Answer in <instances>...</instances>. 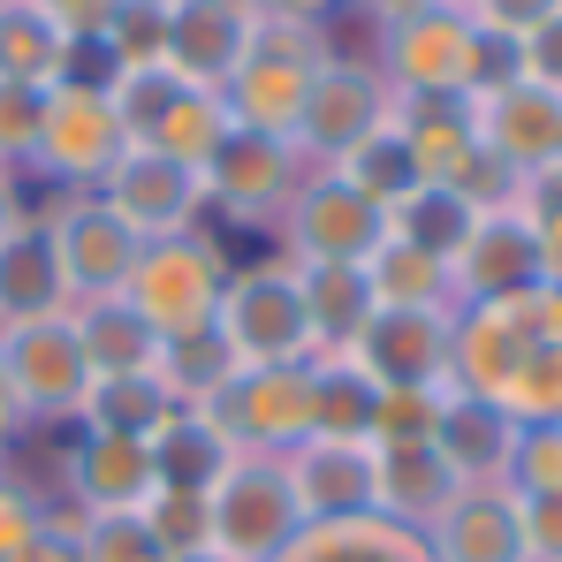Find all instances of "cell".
I'll return each mask as SVG.
<instances>
[{
	"label": "cell",
	"mask_w": 562,
	"mask_h": 562,
	"mask_svg": "<svg viewBox=\"0 0 562 562\" xmlns=\"http://www.w3.org/2000/svg\"><path fill=\"white\" fill-rule=\"evenodd\" d=\"M335 176L358 190V198H373V205H395V198H411V190H418V168H411V145H403L395 114L380 122L373 137H358V145L335 160Z\"/></svg>",
	"instance_id": "cell-35"
},
{
	"label": "cell",
	"mask_w": 562,
	"mask_h": 562,
	"mask_svg": "<svg viewBox=\"0 0 562 562\" xmlns=\"http://www.w3.org/2000/svg\"><path fill=\"white\" fill-rule=\"evenodd\" d=\"M509 441H517V418H509L494 395H464V387H449V395H441L434 457L457 471L464 486H486V479H502V464H509Z\"/></svg>",
	"instance_id": "cell-22"
},
{
	"label": "cell",
	"mask_w": 562,
	"mask_h": 562,
	"mask_svg": "<svg viewBox=\"0 0 562 562\" xmlns=\"http://www.w3.org/2000/svg\"><path fill=\"white\" fill-rule=\"evenodd\" d=\"M464 494V479L441 464L434 449H380V502L373 517L403 525V532H434V517Z\"/></svg>",
	"instance_id": "cell-25"
},
{
	"label": "cell",
	"mask_w": 562,
	"mask_h": 562,
	"mask_svg": "<svg viewBox=\"0 0 562 562\" xmlns=\"http://www.w3.org/2000/svg\"><path fill=\"white\" fill-rule=\"evenodd\" d=\"M130 153L122 137V114L106 92H77V85H54L46 114H38V145H31V168L23 176H46L54 190H99L106 168Z\"/></svg>",
	"instance_id": "cell-11"
},
{
	"label": "cell",
	"mask_w": 562,
	"mask_h": 562,
	"mask_svg": "<svg viewBox=\"0 0 562 562\" xmlns=\"http://www.w3.org/2000/svg\"><path fill=\"white\" fill-rule=\"evenodd\" d=\"M153 441H114V434H69L61 441V494L77 517H114L153 502Z\"/></svg>",
	"instance_id": "cell-19"
},
{
	"label": "cell",
	"mask_w": 562,
	"mask_h": 562,
	"mask_svg": "<svg viewBox=\"0 0 562 562\" xmlns=\"http://www.w3.org/2000/svg\"><path fill=\"white\" fill-rule=\"evenodd\" d=\"M61 31H54V15L38 8V0H0V85H38V92H54V77H61Z\"/></svg>",
	"instance_id": "cell-33"
},
{
	"label": "cell",
	"mask_w": 562,
	"mask_h": 562,
	"mask_svg": "<svg viewBox=\"0 0 562 562\" xmlns=\"http://www.w3.org/2000/svg\"><path fill=\"white\" fill-rule=\"evenodd\" d=\"M471 130L494 160H509L517 176H540L548 160H562V92L532 85V77L471 92Z\"/></svg>",
	"instance_id": "cell-17"
},
{
	"label": "cell",
	"mask_w": 562,
	"mask_h": 562,
	"mask_svg": "<svg viewBox=\"0 0 562 562\" xmlns=\"http://www.w3.org/2000/svg\"><path fill=\"white\" fill-rule=\"evenodd\" d=\"M517 525H525V562H562V494L517 502Z\"/></svg>",
	"instance_id": "cell-48"
},
{
	"label": "cell",
	"mask_w": 562,
	"mask_h": 562,
	"mask_svg": "<svg viewBox=\"0 0 562 562\" xmlns=\"http://www.w3.org/2000/svg\"><path fill=\"white\" fill-rule=\"evenodd\" d=\"M106 46H114V61H122V69H137V61H160V46H168V8L122 0V15L106 23Z\"/></svg>",
	"instance_id": "cell-45"
},
{
	"label": "cell",
	"mask_w": 562,
	"mask_h": 562,
	"mask_svg": "<svg viewBox=\"0 0 562 562\" xmlns=\"http://www.w3.org/2000/svg\"><path fill=\"white\" fill-rule=\"evenodd\" d=\"M69 532H77V562H168L137 509H114V517H77L69 509Z\"/></svg>",
	"instance_id": "cell-40"
},
{
	"label": "cell",
	"mask_w": 562,
	"mask_h": 562,
	"mask_svg": "<svg viewBox=\"0 0 562 562\" xmlns=\"http://www.w3.org/2000/svg\"><path fill=\"white\" fill-rule=\"evenodd\" d=\"M296 289H304V319H312V358L350 350L358 327L380 312L366 267H296Z\"/></svg>",
	"instance_id": "cell-27"
},
{
	"label": "cell",
	"mask_w": 562,
	"mask_h": 562,
	"mask_svg": "<svg viewBox=\"0 0 562 562\" xmlns=\"http://www.w3.org/2000/svg\"><path fill=\"white\" fill-rule=\"evenodd\" d=\"M145 8H176V0H145Z\"/></svg>",
	"instance_id": "cell-59"
},
{
	"label": "cell",
	"mask_w": 562,
	"mask_h": 562,
	"mask_svg": "<svg viewBox=\"0 0 562 562\" xmlns=\"http://www.w3.org/2000/svg\"><path fill=\"white\" fill-rule=\"evenodd\" d=\"M137 517H145V532L160 540V555H198V548H213L205 494H183V486H153V502H145Z\"/></svg>",
	"instance_id": "cell-41"
},
{
	"label": "cell",
	"mask_w": 562,
	"mask_h": 562,
	"mask_svg": "<svg viewBox=\"0 0 562 562\" xmlns=\"http://www.w3.org/2000/svg\"><path fill=\"white\" fill-rule=\"evenodd\" d=\"M38 8L54 15L61 38H106V23L122 15V0H38Z\"/></svg>",
	"instance_id": "cell-49"
},
{
	"label": "cell",
	"mask_w": 562,
	"mask_h": 562,
	"mask_svg": "<svg viewBox=\"0 0 562 562\" xmlns=\"http://www.w3.org/2000/svg\"><path fill=\"white\" fill-rule=\"evenodd\" d=\"M274 236L289 267H366L387 244V205L358 198L335 168H312L289 198V213L274 221Z\"/></svg>",
	"instance_id": "cell-6"
},
{
	"label": "cell",
	"mask_w": 562,
	"mask_h": 562,
	"mask_svg": "<svg viewBox=\"0 0 562 562\" xmlns=\"http://www.w3.org/2000/svg\"><path fill=\"white\" fill-rule=\"evenodd\" d=\"M350 358L373 373V387H441L449 380V312H395V304H380L358 327Z\"/></svg>",
	"instance_id": "cell-20"
},
{
	"label": "cell",
	"mask_w": 562,
	"mask_h": 562,
	"mask_svg": "<svg viewBox=\"0 0 562 562\" xmlns=\"http://www.w3.org/2000/svg\"><path fill=\"white\" fill-rule=\"evenodd\" d=\"M525 296H532V289H525ZM525 296H502V304H457V312H449V387H464V395H494V403H502V387L517 380L525 350L540 342Z\"/></svg>",
	"instance_id": "cell-14"
},
{
	"label": "cell",
	"mask_w": 562,
	"mask_h": 562,
	"mask_svg": "<svg viewBox=\"0 0 562 562\" xmlns=\"http://www.w3.org/2000/svg\"><path fill=\"white\" fill-rule=\"evenodd\" d=\"M38 114H46V92H38V85H0V168H8V176L31 168Z\"/></svg>",
	"instance_id": "cell-44"
},
{
	"label": "cell",
	"mask_w": 562,
	"mask_h": 562,
	"mask_svg": "<svg viewBox=\"0 0 562 562\" xmlns=\"http://www.w3.org/2000/svg\"><path fill=\"white\" fill-rule=\"evenodd\" d=\"M23 434H31V418H23V395H15V380H8V366H0V457H8Z\"/></svg>",
	"instance_id": "cell-54"
},
{
	"label": "cell",
	"mask_w": 562,
	"mask_h": 562,
	"mask_svg": "<svg viewBox=\"0 0 562 562\" xmlns=\"http://www.w3.org/2000/svg\"><path fill=\"white\" fill-rule=\"evenodd\" d=\"M213 327L228 335V350L244 366H304L312 358V319H304V289L289 259H236L228 289L213 304Z\"/></svg>",
	"instance_id": "cell-2"
},
{
	"label": "cell",
	"mask_w": 562,
	"mask_h": 562,
	"mask_svg": "<svg viewBox=\"0 0 562 562\" xmlns=\"http://www.w3.org/2000/svg\"><path fill=\"white\" fill-rule=\"evenodd\" d=\"M366 281H373V304H395V312H457V281H449V259L418 251V244H380L366 259Z\"/></svg>",
	"instance_id": "cell-31"
},
{
	"label": "cell",
	"mask_w": 562,
	"mask_h": 562,
	"mask_svg": "<svg viewBox=\"0 0 562 562\" xmlns=\"http://www.w3.org/2000/svg\"><path fill=\"white\" fill-rule=\"evenodd\" d=\"M517 61H525V77H532V85L562 92V15H555V23H540V31L517 46Z\"/></svg>",
	"instance_id": "cell-50"
},
{
	"label": "cell",
	"mask_w": 562,
	"mask_h": 562,
	"mask_svg": "<svg viewBox=\"0 0 562 562\" xmlns=\"http://www.w3.org/2000/svg\"><path fill=\"white\" fill-rule=\"evenodd\" d=\"M449 281H457V304H502V296L540 289V236H532V213H525V205L479 213L471 236H464V251L449 259Z\"/></svg>",
	"instance_id": "cell-15"
},
{
	"label": "cell",
	"mask_w": 562,
	"mask_h": 562,
	"mask_svg": "<svg viewBox=\"0 0 562 562\" xmlns=\"http://www.w3.org/2000/svg\"><path fill=\"white\" fill-rule=\"evenodd\" d=\"M198 176H205V213H221L228 228H274L312 168H304V153L289 137L228 122V137L213 145V160Z\"/></svg>",
	"instance_id": "cell-7"
},
{
	"label": "cell",
	"mask_w": 562,
	"mask_h": 562,
	"mask_svg": "<svg viewBox=\"0 0 562 562\" xmlns=\"http://www.w3.org/2000/svg\"><path fill=\"white\" fill-rule=\"evenodd\" d=\"M289 486L304 525H342V517H373L380 502V449L373 441H296L289 457Z\"/></svg>",
	"instance_id": "cell-16"
},
{
	"label": "cell",
	"mask_w": 562,
	"mask_h": 562,
	"mask_svg": "<svg viewBox=\"0 0 562 562\" xmlns=\"http://www.w3.org/2000/svg\"><path fill=\"white\" fill-rule=\"evenodd\" d=\"M0 366L23 395V418L31 426H77V403L92 387V366H85V342L61 319H31V327H8L0 335Z\"/></svg>",
	"instance_id": "cell-13"
},
{
	"label": "cell",
	"mask_w": 562,
	"mask_h": 562,
	"mask_svg": "<svg viewBox=\"0 0 562 562\" xmlns=\"http://www.w3.org/2000/svg\"><path fill=\"white\" fill-rule=\"evenodd\" d=\"M502 411L517 426H562V342H532L517 380L502 387Z\"/></svg>",
	"instance_id": "cell-37"
},
{
	"label": "cell",
	"mask_w": 562,
	"mask_h": 562,
	"mask_svg": "<svg viewBox=\"0 0 562 562\" xmlns=\"http://www.w3.org/2000/svg\"><path fill=\"white\" fill-rule=\"evenodd\" d=\"M464 15L486 31V38H509V46H525L540 23H555L562 0H464Z\"/></svg>",
	"instance_id": "cell-46"
},
{
	"label": "cell",
	"mask_w": 562,
	"mask_h": 562,
	"mask_svg": "<svg viewBox=\"0 0 562 562\" xmlns=\"http://www.w3.org/2000/svg\"><path fill=\"white\" fill-rule=\"evenodd\" d=\"M54 259H61V281H69V304H92V296H122L130 289V267H137V236L130 221L106 213L99 190H54L46 205H31Z\"/></svg>",
	"instance_id": "cell-9"
},
{
	"label": "cell",
	"mask_w": 562,
	"mask_h": 562,
	"mask_svg": "<svg viewBox=\"0 0 562 562\" xmlns=\"http://www.w3.org/2000/svg\"><path fill=\"white\" fill-rule=\"evenodd\" d=\"M46 517H54V494L31 486V479H15V471H0V562L23 555L46 532Z\"/></svg>",
	"instance_id": "cell-43"
},
{
	"label": "cell",
	"mask_w": 562,
	"mask_h": 562,
	"mask_svg": "<svg viewBox=\"0 0 562 562\" xmlns=\"http://www.w3.org/2000/svg\"><path fill=\"white\" fill-rule=\"evenodd\" d=\"M479 61H486V31L464 8L434 0L418 15H395L373 31V69L387 77V92H479Z\"/></svg>",
	"instance_id": "cell-3"
},
{
	"label": "cell",
	"mask_w": 562,
	"mask_h": 562,
	"mask_svg": "<svg viewBox=\"0 0 562 562\" xmlns=\"http://www.w3.org/2000/svg\"><path fill=\"white\" fill-rule=\"evenodd\" d=\"M23 221H31V198H23V176H8V168H0V236H8V228H23Z\"/></svg>",
	"instance_id": "cell-56"
},
{
	"label": "cell",
	"mask_w": 562,
	"mask_h": 562,
	"mask_svg": "<svg viewBox=\"0 0 562 562\" xmlns=\"http://www.w3.org/2000/svg\"><path fill=\"white\" fill-rule=\"evenodd\" d=\"M471 221H479V213H471L449 183H418L411 198L387 205V236H395V244H418V251H434V259H457V251H464Z\"/></svg>",
	"instance_id": "cell-34"
},
{
	"label": "cell",
	"mask_w": 562,
	"mask_h": 562,
	"mask_svg": "<svg viewBox=\"0 0 562 562\" xmlns=\"http://www.w3.org/2000/svg\"><path fill=\"white\" fill-rule=\"evenodd\" d=\"M449 8H464V0H449Z\"/></svg>",
	"instance_id": "cell-60"
},
{
	"label": "cell",
	"mask_w": 562,
	"mask_h": 562,
	"mask_svg": "<svg viewBox=\"0 0 562 562\" xmlns=\"http://www.w3.org/2000/svg\"><path fill=\"white\" fill-rule=\"evenodd\" d=\"M236 464V449L198 418V411H176L160 434H153V479L160 486H183V494H213V479Z\"/></svg>",
	"instance_id": "cell-32"
},
{
	"label": "cell",
	"mask_w": 562,
	"mask_h": 562,
	"mask_svg": "<svg viewBox=\"0 0 562 562\" xmlns=\"http://www.w3.org/2000/svg\"><path fill=\"white\" fill-rule=\"evenodd\" d=\"M395 114V92H387V77L373 69V54H327L319 61V77H312V99H304V114H296V153H304V168H335L358 137H373L380 122Z\"/></svg>",
	"instance_id": "cell-10"
},
{
	"label": "cell",
	"mask_w": 562,
	"mask_h": 562,
	"mask_svg": "<svg viewBox=\"0 0 562 562\" xmlns=\"http://www.w3.org/2000/svg\"><path fill=\"white\" fill-rule=\"evenodd\" d=\"M426 548H434V562H525L517 494H509L502 479H486V486H464V494H457V502L434 517Z\"/></svg>",
	"instance_id": "cell-21"
},
{
	"label": "cell",
	"mask_w": 562,
	"mask_h": 562,
	"mask_svg": "<svg viewBox=\"0 0 562 562\" xmlns=\"http://www.w3.org/2000/svg\"><path fill=\"white\" fill-rule=\"evenodd\" d=\"M0 471H8V457H0Z\"/></svg>",
	"instance_id": "cell-61"
},
{
	"label": "cell",
	"mask_w": 562,
	"mask_h": 562,
	"mask_svg": "<svg viewBox=\"0 0 562 562\" xmlns=\"http://www.w3.org/2000/svg\"><path fill=\"white\" fill-rule=\"evenodd\" d=\"M221 137H228V106H221V92H183V106L160 122L153 153H168V160H183V168H205Z\"/></svg>",
	"instance_id": "cell-39"
},
{
	"label": "cell",
	"mask_w": 562,
	"mask_h": 562,
	"mask_svg": "<svg viewBox=\"0 0 562 562\" xmlns=\"http://www.w3.org/2000/svg\"><path fill=\"white\" fill-rule=\"evenodd\" d=\"M373 411H380V387L350 350L312 358V434L319 441H373Z\"/></svg>",
	"instance_id": "cell-29"
},
{
	"label": "cell",
	"mask_w": 562,
	"mask_h": 562,
	"mask_svg": "<svg viewBox=\"0 0 562 562\" xmlns=\"http://www.w3.org/2000/svg\"><path fill=\"white\" fill-rule=\"evenodd\" d=\"M15 562H77V532H69V509H54V517H46V532H38V540H31V548H23Z\"/></svg>",
	"instance_id": "cell-52"
},
{
	"label": "cell",
	"mask_w": 562,
	"mask_h": 562,
	"mask_svg": "<svg viewBox=\"0 0 562 562\" xmlns=\"http://www.w3.org/2000/svg\"><path fill=\"white\" fill-rule=\"evenodd\" d=\"M114 77H122V61H114V46H106V38H69V46H61V77H54V85L106 92Z\"/></svg>",
	"instance_id": "cell-47"
},
{
	"label": "cell",
	"mask_w": 562,
	"mask_h": 562,
	"mask_svg": "<svg viewBox=\"0 0 562 562\" xmlns=\"http://www.w3.org/2000/svg\"><path fill=\"white\" fill-rule=\"evenodd\" d=\"M69 327H77V342H85V366L99 373H145L153 366V350H160V335L145 327V312L130 304V296H92V304H69Z\"/></svg>",
	"instance_id": "cell-28"
},
{
	"label": "cell",
	"mask_w": 562,
	"mask_h": 562,
	"mask_svg": "<svg viewBox=\"0 0 562 562\" xmlns=\"http://www.w3.org/2000/svg\"><path fill=\"white\" fill-rule=\"evenodd\" d=\"M327 54H335V38H327L319 23H267V15H259V31H251L236 77L221 85L228 122L267 130V137H296V114H304L312 77H319Z\"/></svg>",
	"instance_id": "cell-1"
},
{
	"label": "cell",
	"mask_w": 562,
	"mask_h": 562,
	"mask_svg": "<svg viewBox=\"0 0 562 562\" xmlns=\"http://www.w3.org/2000/svg\"><path fill=\"white\" fill-rule=\"evenodd\" d=\"M525 213H532V221L562 213V160H548L540 176H525Z\"/></svg>",
	"instance_id": "cell-53"
},
{
	"label": "cell",
	"mask_w": 562,
	"mask_h": 562,
	"mask_svg": "<svg viewBox=\"0 0 562 562\" xmlns=\"http://www.w3.org/2000/svg\"><path fill=\"white\" fill-rule=\"evenodd\" d=\"M532 236H540V281H548V289H562V213L532 221Z\"/></svg>",
	"instance_id": "cell-55"
},
{
	"label": "cell",
	"mask_w": 562,
	"mask_h": 562,
	"mask_svg": "<svg viewBox=\"0 0 562 562\" xmlns=\"http://www.w3.org/2000/svg\"><path fill=\"white\" fill-rule=\"evenodd\" d=\"M441 387H380L373 411V449H434V426H441Z\"/></svg>",
	"instance_id": "cell-38"
},
{
	"label": "cell",
	"mask_w": 562,
	"mask_h": 562,
	"mask_svg": "<svg viewBox=\"0 0 562 562\" xmlns=\"http://www.w3.org/2000/svg\"><path fill=\"white\" fill-rule=\"evenodd\" d=\"M168 562H228V555H213V548H198V555H168Z\"/></svg>",
	"instance_id": "cell-58"
},
{
	"label": "cell",
	"mask_w": 562,
	"mask_h": 562,
	"mask_svg": "<svg viewBox=\"0 0 562 562\" xmlns=\"http://www.w3.org/2000/svg\"><path fill=\"white\" fill-rule=\"evenodd\" d=\"M205 517H213V555H228V562H274L304 532L289 464L259 457V449H236V464L221 471L213 494H205Z\"/></svg>",
	"instance_id": "cell-4"
},
{
	"label": "cell",
	"mask_w": 562,
	"mask_h": 562,
	"mask_svg": "<svg viewBox=\"0 0 562 562\" xmlns=\"http://www.w3.org/2000/svg\"><path fill=\"white\" fill-rule=\"evenodd\" d=\"M153 373H160V387H168L183 411H198L205 395H221L228 380L244 373V358H236V350H228V335L205 319V327H183V335H160Z\"/></svg>",
	"instance_id": "cell-30"
},
{
	"label": "cell",
	"mask_w": 562,
	"mask_h": 562,
	"mask_svg": "<svg viewBox=\"0 0 562 562\" xmlns=\"http://www.w3.org/2000/svg\"><path fill=\"white\" fill-rule=\"evenodd\" d=\"M350 8H358V15H366V23H395V15H418V8H434V0H350Z\"/></svg>",
	"instance_id": "cell-57"
},
{
	"label": "cell",
	"mask_w": 562,
	"mask_h": 562,
	"mask_svg": "<svg viewBox=\"0 0 562 562\" xmlns=\"http://www.w3.org/2000/svg\"><path fill=\"white\" fill-rule=\"evenodd\" d=\"M183 403L160 387V373L145 366V373H99L85 387V403H77V426L69 434H114V441H153L168 418H176Z\"/></svg>",
	"instance_id": "cell-24"
},
{
	"label": "cell",
	"mask_w": 562,
	"mask_h": 562,
	"mask_svg": "<svg viewBox=\"0 0 562 562\" xmlns=\"http://www.w3.org/2000/svg\"><path fill=\"white\" fill-rule=\"evenodd\" d=\"M99 198H106L114 221H130L137 244H160V236L205 228V176L183 168V160H168V153H153V145H130V153L106 168Z\"/></svg>",
	"instance_id": "cell-12"
},
{
	"label": "cell",
	"mask_w": 562,
	"mask_h": 562,
	"mask_svg": "<svg viewBox=\"0 0 562 562\" xmlns=\"http://www.w3.org/2000/svg\"><path fill=\"white\" fill-rule=\"evenodd\" d=\"M502 486H509L517 502H532V494H562V426H517L509 464H502Z\"/></svg>",
	"instance_id": "cell-42"
},
{
	"label": "cell",
	"mask_w": 562,
	"mask_h": 562,
	"mask_svg": "<svg viewBox=\"0 0 562 562\" xmlns=\"http://www.w3.org/2000/svg\"><path fill=\"white\" fill-rule=\"evenodd\" d=\"M342 8H350V0H251V15H267V23H319V31H327Z\"/></svg>",
	"instance_id": "cell-51"
},
{
	"label": "cell",
	"mask_w": 562,
	"mask_h": 562,
	"mask_svg": "<svg viewBox=\"0 0 562 562\" xmlns=\"http://www.w3.org/2000/svg\"><path fill=\"white\" fill-rule=\"evenodd\" d=\"M61 312H69V281H61V259L31 213L23 228L0 236V335L31 327V319H61Z\"/></svg>",
	"instance_id": "cell-23"
},
{
	"label": "cell",
	"mask_w": 562,
	"mask_h": 562,
	"mask_svg": "<svg viewBox=\"0 0 562 562\" xmlns=\"http://www.w3.org/2000/svg\"><path fill=\"white\" fill-rule=\"evenodd\" d=\"M274 562H434L426 532H403L387 517H342V525H304Z\"/></svg>",
	"instance_id": "cell-26"
},
{
	"label": "cell",
	"mask_w": 562,
	"mask_h": 562,
	"mask_svg": "<svg viewBox=\"0 0 562 562\" xmlns=\"http://www.w3.org/2000/svg\"><path fill=\"white\" fill-rule=\"evenodd\" d=\"M228 267L236 259H228V244L213 228H183V236H160V244L137 251L122 296L145 312L153 335H183V327H205L213 319V304L228 289Z\"/></svg>",
	"instance_id": "cell-5"
},
{
	"label": "cell",
	"mask_w": 562,
	"mask_h": 562,
	"mask_svg": "<svg viewBox=\"0 0 562 562\" xmlns=\"http://www.w3.org/2000/svg\"><path fill=\"white\" fill-rule=\"evenodd\" d=\"M183 77L168 69V61H137V69H122L114 85H106V99H114V114H122V137L130 145H153L160 137V122L183 106Z\"/></svg>",
	"instance_id": "cell-36"
},
{
	"label": "cell",
	"mask_w": 562,
	"mask_h": 562,
	"mask_svg": "<svg viewBox=\"0 0 562 562\" xmlns=\"http://www.w3.org/2000/svg\"><path fill=\"white\" fill-rule=\"evenodd\" d=\"M251 31H259L251 0H176V8H168V46H160V61L183 77L190 92H221V85L236 77V61H244Z\"/></svg>",
	"instance_id": "cell-18"
},
{
	"label": "cell",
	"mask_w": 562,
	"mask_h": 562,
	"mask_svg": "<svg viewBox=\"0 0 562 562\" xmlns=\"http://www.w3.org/2000/svg\"><path fill=\"white\" fill-rule=\"evenodd\" d=\"M198 418H205L228 449L289 457L296 441H312V358H304V366H244L221 395L198 403Z\"/></svg>",
	"instance_id": "cell-8"
}]
</instances>
